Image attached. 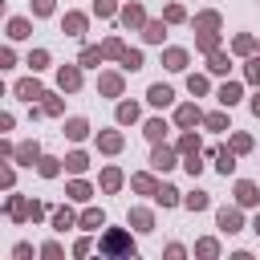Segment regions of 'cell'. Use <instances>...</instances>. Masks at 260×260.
<instances>
[{
	"label": "cell",
	"instance_id": "cell-1",
	"mask_svg": "<svg viewBox=\"0 0 260 260\" xmlns=\"http://www.w3.org/2000/svg\"><path fill=\"white\" fill-rule=\"evenodd\" d=\"M138 232L126 223V228H102L98 232V256H110V260H134L138 256Z\"/></svg>",
	"mask_w": 260,
	"mask_h": 260
},
{
	"label": "cell",
	"instance_id": "cell-2",
	"mask_svg": "<svg viewBox=\"0 0 260 260\" xmlns=\"http://www.w3.org/2000/svg\"><path fill=\"white\" fill-rule=\"evenodd\" d=\"M203 106H199V98H191V102H175L171 106V122H175V130H199L203 126Z\"/></svg>",
	"mask_w": 260,
	"mask_h": 260
},
{
	"label": "cell",
	"instance_id": "cell-3",
	"mask_svg": "<svg viewBox=\"0 0 260 260\" xmlns=\"http://www.w3.org/2000/svg\"><path fill=\"white\" fill-rule=\"evenodd\" d=\"M93 150H98V154H106V158H118V154L126 150V134H122V126L114 122V126L93 130Z\"/></svg>",
	"mask_w": 260,
	"mask_h": 260
},
{
	"label": "cell",
	"instance_id": "cell-4",
	"mask_svg": "<svg viewBox=\"0 0 260 260\" xmlns=\"http://www.w3.org/2000/svg\"><path fill=\"white\" fill-rule=\"evenodd\" d=\"M248 228V219H244V207L232 199V203H223V207H215V232L219 236H240Z\"/></svg>",
	"mask_w": 260,
	"mask_h": 260
},
{
	"label": "cell",
	"instance_id": "cell-5",
	"mask_svg": "<svg viewBox=\"0 0 260 260\" xmlns=\"http://www.w3.org/2000/svg\"><path fill=\"white\" fill-rule=\"evenodd\" d=\"M89 24H93V12H85V8H65L61 12V32L69 41H85L89 37Z\"/></svg>",
	"mask_w": 260,
	"mask_h": 260
},
{
	"label": "cell",
	"instance_id": "cell-6",
	"mask_svg": "<svg viewBox=\"0 0 260 260\" xmlns=\"http://www.w3.org/2000/svg\"><path fill=\"white\" fill-rule=\"evenodd\" d=\"M53 85L61 89V93H81V85H85V69L77 65V61H65V65H57L53 69Z\"/></svg>",
	"mask_w": 260,
	"mask_h": 260
},
{
	"label": "cell",
	"instance_id": "cell-7",
	"mask_svg": "<svg viewBox=\"0 0 260 260\" xmlns=\"http://www.w3.org/2000/svg\"><path fill=\"white\" fill-rule=\"evenodd\" d=\"M146 167H154L158 175H171L175 167H183V154H179V146H175V142H154V146H150Z\"/></svg>",
	"mask_w": 260,
	"mask_h": 260
},
{
	"label": "cell",
	"instance_id": "cell-8",
	"mask_svg": "<svg viewBox=\"0 0 260 260\" xmlns=\"http://www.w3.org/2000/svg\"><path fill=\"white\" fill-rule=\"evenodd\" d=\"M98 98H110V102L126 98V69L122 65L118 69H98Z\"/></svg>",
	"mask_w": 260,
	"mask_h": 260
},
{
	"label": "cell",
	"instance_id": "cell-9",
	"mask_svg": "<svg viewBox=\"0 0 260 260\" xmlns=\"http://www.w3.org/2000/svg\"><path fill=\"white\" fill-rule=\"evenodd\" d=\"M215 102H219L223 110H236L240 102H248V81H244V77H223V81L215 85Z\"/></svg>",
	"mask_w": 260,
	"mask_h": 260
},
{
	"label": "cell",
	"instance_id": "cell-10",
	"mask_svg": "<svg viewBox=\"0 0 260 260\" xmlns=\"http://www.w3.org/2000/svg\"><path fill=\"white\" fill-rule=\"evenodd\" d=\"M61 138H69L73 146L77 142H93V122L85 114H69V118H61Z\"/></svg>",
	"mask_w": 260,
	"mask_h": 260
},
{
	"label": "cell",
	"instance_id": "cell-11",
	"mask_svg": "<svg viewBox=\"0 0 260 260\" xmlns=\"http://www.w3.org/2000/svg\"><path fill=\"white\" fill-rule=\"evenodd\" d=\"M102 187L98 183H89L85 175H69L65 179V199L69 203H77V207H85V203H93V195H98Z\"/></svg>",
	"mask_w": 260,
	"mask_h": 260
},
{
	"label": "cell",
	"instance_id": "cell-12",
	"mask_svg": "<svg viewBox=\"0 0 260 260\" xmlns=\"http://www.w3.org/2000/svg\"><path fill=\"white\" fill-rule=\"evenodd\" d=\"M146 20H150V16H146V4H142V0H126L122 12H118V24H122L126 32H142Z\"/></svg>",
	"mask_w": 260,
	"mask_h": 260
},
{
	"label": "cell",
	"instance_id": "cell-13",
	"mask_svg": "<svg viewBox=\"0 0 260 260\" xmlns=\"http://www.w3.org/2000/svg\"><path fill=\"white\" fill-rule=\"evenodd\" d=\"M12 98H16V102H41V98H45V81H41V73L16 77V81H12Z\"/></svg>",
	"mask_w": 260,
	"mask_h": 260
},
{
	"label": "cell",
	"instance_id": "cell-14",
	"mask_svg": "<svg viewBox=\"0 0 260 260\" xmlns=\"http://www.w3.org/2000/svg\"><path fill=\"white\" fill-rule=\"evenodd\" d=\"M114 122L126 130V126H142V102L138 98H118L114 102Z\"/></svg>",
	"mask_w": 260,
	"mask_h": 260
},
{
	"label": "cell",
	"instance_id": "cell-15",
	"mask_svg": "<svg viewBox=\"0 0 260 260\" xmlns=\"http://www.w3.org/2000/svg\"><path fill=\"white\" fill-rule=\"evenodd\" d=\"M126 223H130L138 236H150V232L158 228V215H154V207H146V203H134V207L126 211Z\"/></svg>",
	"mask_w": 260,
	"mask_h": 260
},
{
	"label": "cell",
	"instance_id": "cell-16",
	"mask_svg": "<svg viewBox=\"0 0 260 260\" xmlns=\"http://www.w3.org/2000/svg\"><path fill=\"white\" fill-rule=\"evenodd\" d=\"M232 199H236L244 211H256V207H260V183H256V179H236V183H232Z\"/></svg>",
	"mask_w": 260,
	"mask_h": 260
},
{
	"label": "cell",
	"instance_id": "cell-17",
	"mask_svg": "<svg viewBox=\"0 0 260 260\" xmlns=\"http://www.w3.org/2000/svg\"><path fill=\"white\" fill-rule=\"evenodd\" d=\"M162 69L167 73H187L191 69V49L187 45H162Z\"/></svg>",
	"mask_w": 260,
	"mask_h": 260
},
{
	"label": "cell",
	"instance_id": "cell-18",
	"mask_svg": "<svg viewBox=\"0 0 260 260\" xmlns=\"http://www.w3.org/2000/svg\"><path fill=\"white\" fill-rule=\"evenodd\" d=\"M203 69H207L211 77H232V69H236V53H232V49H215V53L203 57Z\"/></svg>",
	"mask_w": 260,
	"mask_h": 260
},
{
	"label": "cell",
	"instance_id": "cell-19",
	"mask_svg": "<svg viewBox=\"0 0 260 260\" xmlns=\"http://www.w3.org/2000/svg\"><path fill=\"white\" fill-rule=\"evenodd\" d=\"M138 130H142V138L154 146V142H167V134L175 130V122H171V118H162V114H150V118H142V126H138Z\"/></svg>",
	"mask_w": 260,
	"mask_h": 260
},
{
	"label": "cell",
	"instance_id": "cell-20",
	"mask_svg": "<svg viewBox=\"0 0 260 260\" xmlns=\"http://www.w3.org/2000/svg\"><path fill=\"white\" fill-rule=\"evenodd\" d=\"M98 187H102V195H118V191L126 187V171H122L118 162H106V167L98 171Z\"/></svg>",
	"mask_w": 260,
	"mask_h": 260
},
{
	"label": "cell",
	"instance_id": "cell-21",
	"mask_svg": "<svg viewBox=\"0 0 260 260\" xmlns=\"http://www.w3.org/2000/svg\"><path fill=\"white\" fill-rule=\"evenodd\" d=\"M73 207H77V203H69V199H65L61 207H53V215H49V228H53L57 236H65L69 228H77V219H81V211H73Z\"/></svg>",
	"mask_w": 260,
	"mask_h": 260
},
{
	"label": "cell",
	"instance_id": "cell-22",
	"mask_svg": "<svg viewBox=\"0 0 260 260\" xmlns=\"http://www.w3.org/2000/svg\"><path fill=\"white\" fill-rule=\"evenodd\" d=\"M32 20H37V16H20V12H12V16L4 20V37H8L12 45L28 41V37H32Z\"/></svg>",
	"mask_w": 260,
	"mask_h": 260
},
{
	"label": "cell",
	"instance_id": "cell-23",
	"mask_svg": "<svg viewBox=\"0 0 260 260\" xmlns=\"http://www.w3.org/2000/svg\"><path fill=\"white\" fill-rule=\"evenodd\" d=\"M146 106H150V110H171V106H175V85L150 81V85H146Z\"/></svg>",
	"mask_w": 260,
	"mask_h": 260
},
{
	"label": "cell",
	"instance_id": "cell-24",
	"mask_svg": "<svg viewBox=\"0 0 260 260\" xmlns=\"http://www.w3.org/2000/svg\"><path fill=\"white\" fill-rule=\"evenodd\" d=\"M158 183H162V179H158V171H154V167H146V171H134V175H130V191H134V195H146V199H154Z\"/></svg>",
	"mask_w": 260,
	"mask_h": 260
},
{
	"label": "cell",
	"instance_id": "cell-25",
	"mask_svg": "<svg viewBox=\"0 0 260 260\" xmlns=\"http://www.w3.org/2000/svg\"><path fill=\"white\" fill-rule=\"evenodd\" d=\"M4 215H8L12 223H28V195H20L16 187L4 191Z\"/></svg>",
	"mask_w": 260,
	"mask_h": 260
},
{
	"label": "cell",
	"instance_id": "cell-26",
	"mask_svg": "<svg viewBox=\"0 0 260 260\" xmlns=\"http://www.w3.org/2000/svg\"><path fill=\"white\" fill-rule=\"evenodd\" d=\"M191 28L195 32H223V12L219 8H199L191 16Z\"/></svg>",
	"mask_w": 260,
	"mask_h": 260
},
{
	"label": "cell",
	"instance_id": "cell-27",
	"mask_svg": "<svg viewBox=\"0 0 260 260\" xmlns=\"http://www.w3.org/2000/svg\"><path fill=\"white\" fill-rule=\"evenodd\" d=\"M41 154H45V146H41V138L32 134V138H24V142H16V167H37L41 162Z\"/></svg>",
	"mask_w": 260,
	"mask_h": 260
},
{
	"label": "cell",
	"instance_id": "cell-28",
	"mask_svg": "<svg viewBox=\"0 0 260 260\" xmlns=\"http://www.w3.org/2000/svg\"><path fill=\"white\" fill-rule=\"evenodd\" d=\"M228 49L236 53V61H244V57H252V53H260V37H256V32H232V41H228Z\"/></svg>",
	"mask_w": 260,
	"mask_h": 260
},
{
	"label": "cell",
	"instance_id": "cell-29",
	"mask_svg": "<svg viewBox=\"0 0 260 260\" xmlns=\"http://www.w3.org/2000/svg\"><path fill=\"white\" fill-rule=\"evenodd\" d=\"M89 167H93V154L77 142V146L65 154V175H89Z\"/></svg>",
	"mask_w": 260,
	"mask_h": 260
},
{
	"label": "cell",
	"instance_id": "cell-30",
	"mask_svg": "<svg viewBox=\"0 0 260 260\" xmlns=\"http://www.w3.org/2000/svg\"><path fill=\"white\" fill-rule=\"evenodd\" d=\"M183 85H187V93H191V98H207V93H215V85H211V73H207V69H203V73H199V69H187V81H183Z\"/></svg>",
	"mask_w": 260,
	"mask_h": 260
},
{
	"label": "cell",
	"instance_id": "cell-31",
	"mask_svg": "<svg viewBox=\"0 0 260 260\" xmlns=\"http://www.w3.org/2000/svg\"><path fill=\"white\" fill-rule=\"evenodd\" d=\"M191 256H195V260H219V256H223V240H219V236H199L195 248H191Z\"/></svg>",
	"mask_w": 260,
	"mask_h": 260
},
{
	"label": "cell",
	"instance_id": "cell-32",
	"mask_svg": "<svg viewBox=\"0 0 260 260\" xmlns=\"http://www.w3.org/2000/svg\"><path fill=\"white\" fill-rule=\"evenodd\" d=\"M167 32H171V24L158 16V20H146L138 37H142V45H158V49H162V45H167Z\"/></svg>",
	"mask_w": 260,
	"mask_h": 260
},
{
	"label": "cell",
	"instance_id": "cell-33",
	"mask_svg": "<svg viewBox=\"0 0 260 260\" xmlns=\"http://www.w3.org/2000/svg\"><path fill=\"white\" fill-rule=\"evenodd\" d=\"M154 207H162V211H171V207H183V191L175 187V183H158V191H154V199H150Z\"/></svg>",
	"mask_w": 260,
	"mask_h": 260
},
{
	"label": "cell",
	"instance_id": "cell-34",
	"mask_svg": "<svg viewBox=\"0 0 260 260\" xmlns=\"http://www.w3.org/2000/svg\"><path fill=\"white\" fill-rule=\"evenodd\" d=\"M183 211H191V215H199V211H211V191H203V187H191V191H183Z\"/></svg>",
	"mask_w": 260,
	"mask_h": 260
},
{
	"label": "cell",
	"instance_id": "cell-35",
	"mask_svg": "<svg viewBox=\"0 0 260 260\" xmlns=\"http://www.w3.org/2000/svg\"><path fill=\"white\" fill-rule=\"evenodd\" d=\"M106 223H110V219H106V211H102L98 203H85V207H81V219H77L81 232H102Z\"/></svg>",
	"mask_w": 260,
	"mask_h": 260
},
{
	"label": "cell",
	"instance_id": "cell-36",
	"mask_svg": "<svg viewBox=\"0 0 260 260\" xmlns=\"http://www.w3.org/2000/svg\"><path fill=\"white\" fill-rule=\"evenodd\" d=\"M203 130H211V134H228L232 130V110H207L203 114Z\"/></svg>",
	"mask_w": 260,
	"mask_h": 260
},
{
	"label": "cell",
	"instance_id": "cell-37",
	"mask_svg": "<svg viewBox=\"0 0 260 260\" xmlns=\"http://www.w3.org/2000/svg\"><path fill=\"white\" fill-rule=\"evenodd\" d=\"M211 167H215V175H223V179H232V175H236V167H240V154H236V150H232V146L223 142Z\"/></svg>",
	"mask_w": 260,
	"mask_h": 260
},
{
	"label": "cell",
	"instance_id": "cell-38",
	"mask_svg": "<svg viewBox=\"0 0 260 260\" xmlns=\"http://www.w3.org/2000/svg\"><path fill=\"white\" fill-rule=\"evenodd\" d=\"M77 65H81V69H102V65H106V49H102V45H85V41H81Z\"/></svg>",
	"mask_w": 260,
	"mask_h": 260
},
{
	"label": "cell",
	"instance_id": "cell-39",
	"mask_svg": "<svg viewBox=\"0 0 260 260\" xmlns=\"http://www.w3.org/2000/svg\"><path fill=\"white\" fill-rule=\"evenodd\" d=\"M32 171H37L41 179H49V183H53V179H61V175H65V158H57V154H41V162H37Z\"/></svg>",
	"mask_w": 260,
	"mask_h": 260
},
{
	"label": "cell",
	"instance_id": "cell-40",
	"mask_svg": "<svg viewBox=\"0 0 260 260\" xmlns=\"http://www.w3.org/2000/svg\"><path fill=\"white\" fill-rule=\"evenodd\" d=\"M24 65H28V73H45V69H53V53L45 45H37V49H28Z\"/></svg>",
	"mask_w": 260,
	"mask_h": 260
},
{
	"label": "cell",
	"instance_id": "cell-41",
	"mask_svg": "<svg viewBox=\"0 0 260 260\" xmlns=\"http://www.w3.org/2000/svg\"><path fill=\"white\" fill-rule=\"evenodd\" d=\"M41 106H45V118H65V93H61L57 85H53V89H45Z\"/></svg>",
	"mask_w": 260,
	"mask_h": 260
},
{
	"label": "cell",
	"instance_id": "cell-42",
	"mask_svg": "<svg viewBox=\"0 0 260 260\" xmlns=\"http://www.w3.org/2000/svg\"><path fill=\"white\" fill-rule=\"evenodd\" d=\"M228 146L244 158V154H252V150H256V138H252L248 130H228Z\"/></svg>",
	"mask_w": 260,
	"mask_h": 260
},
{
	"label": "cell",
	"instance_id": "cell-43",
	"mask_svg": "<svg viewBox=\"0 0 260 260\" xmlns=\"http://www.w3.org/2000/svg\"><path fill=\"white\" fill-rule=\"evenodd\" d=\"M162 20H167L171 28H175V24H191V12L183 8V0H167V4H162Z\"/></svg>",
	"mask_w": 260,
	"mask_h": 260
},
{
	"label": "cell",
	"instance_id": "cell-44",
	"mask_svg": "<svg viewBox=\"0 0 260 260\" xmlns=\"http://www.w3.org/2000/svg\"><path fill=\"white\" fill-rule=\"evenodd\" d=\"M215 49H223V32H195V53L199 57H207Z\"/></svg>",
	"mask_w": 260,
	"mask_h": 260
},
{
	"label": "cell",
	"instance_id": "cell-45",
	"mask_svg": "<svg viewBox=\"0 0 260 260\" xmlns=\"http://www.w3.org/2000/svg\"><path fill=\"white\" fill-rule=\"evenodd\" d=\"M118 65H122L126 73H142V69H146V53H142V49H130V45H126V53H122V61H118Z\"/></svg>",
	"mask_w": 260,
	"mask_h": 260
},
{
	"label": "cell",
	"instance_id": "cell-46",
	"mask_svg": "<svg viewBox=\"0 0 260 260\" xmlns=\"http://www.w3.org/2000/svg\"><path fill=\"white\" fill-rule=\"evenodd\" d=\"M175 146H179V154H191V150H203V138H199V130H179Z\"/></svg>",
	"mask_w": 260,
	"mask_h": 260
},
{
	"label": "cell",
	"instance_id": "cell-47",
	"mask_svg": "<svg viewBox=\"0 0 260 260\" xmlns=\"http://www.w3.org/2000/svg\"><path fill=\"white\" fill-rule=\"evenodd\" d=\"M89 12H93L98 20H118V12H122V0H93V4H89Z\"/></svg>",
	"mask_w": 260,
	"mask_h": 260
},
{
	"label": "cell",
	"instance_id": "cell-48",
	"mask_svg": "<svg viewBox=\"0 0 260 260\" xmlns=\"http://www.w3.org/2000/svg\"><path fill=\"white\" fill-rule=\"evenodd\" d=\"M240 77H244L252 89L260 85V53H252V57H244V61H240Z\"/></svg>",
	"mask_w": 260,
	"mask_h": 260
},
{
	"label": "cell",
	"instance_id": "cell-49",
	"mask_svg": "<svg viewBox=\"0 0 260 260\" xmlns=\"http://www.w3.org/2000/svg\"><path fill=\"white\" fill-rule=\"evenodd\" d=\"M102 49H106V61H122V53H126V41H122L118 32H110V37L102 41Z\"/></svg>",
	"mask_w": 260,
	"mask_h": 260
},
{
	"label": "cell",
	"instance_id": "cell-50",
	"mask_svg": "<svg viewBox=\"0 0 260 260\" xmlns=\"http://www.w3.org/2000/svg\"><path fill=\"white\" fill-rule=\"evenodd\" d=\"M203 158H207L203 150H191V154H183V171H187L191 179H199V175H203V167H207Z\"/></svg>",
	"mask_w": 260,
	"mask_h": 260
},
{
	"label": "cell",
	"instance_id": "cell-51",
	"mask_svg": "<svg viewBox=\"0 0 260 260\" xmlns=\"http://www.w3.org/2000/svg\"><path fill=\"white\" fill-rule=\"evenodd\" d=\"M49 215H53V207H49V203L28 199V223H32V228H37V223H49Z\"/></svg>",
	"mask_w": 260,
	"mask_h": 260
},
{
	"label": "cell",
	"instance_id": "cell-52",
	"mask_svg": "<svg viewBox=\"0 0 260 260\" xmlns=\"http://www.w3.org/2000/svg\"><path fill=\"white\" fill-rule=\"evenodd\" d=\"M28 16H37V20L57 16V0H28Z\"/></svg>",
	"mask_w": 260,
	"mask_h": 260
},
{
	"label": "cell",
	"instance_id": "cell-53",
	"mask_svg": "<svg viewBox=\"0 0 260 260\" xmlns=\"http://www.w3.org/2000/svg\"><path fill=\"white\" fill-rule=\"evenodd\" d=\"M16 187V158H4L0 162V191H12Z\"/></svg>",
	"mask_w": 260,
	"mask_h": 260
},
{
	"label": "cell",
	"instance_id": "cell-54",
	"mask_svg": "<svg viewBox=\"0 0 260 260\" xmlns=\"http://www.w3.org/2000/svg\"><path fill=\"white\" fill-rule=\"evenodd\" d=\"M89 236H93V232H81V236H77V240H73V248H69V252H73V256H77V260H85V256H89V252H93V240H89Z\"/></svg>",
	"mask_w": 260,
	"mask_h": 260
},
{
	"label": "cell",
	"instance_id": "cell-55",
	"mask_svg": "<svg viewBox=\"0 0 260 260\" xmlns=\"http://www.w3.org/2000/svg\"><path fill=\"white\" fill-rule=\"evenodd\" d=\"M32 256H41V248H32L28 240H16L12 244V260H32Z\"/></svg>",
	"mask_w": 260,
	"mask_h": 260
},
{
	"label": "cell",
	"instance_id": "cell-56",
	"mask_svg": "<svg viewBox=\"0 0 260 260\" xmlns=\"http://www.w3.org/2000/svg\"><path fill=\"white\" fill-rule=\"evenodd\" d=\"M37 248H41V256H45V260H65L61 240H45V244H37Z\"/></svg>",
	"mask_w": 260,
	"mask_h": 260
},
{
	"label": "cell",
	"instance_id": "cell-57",
	"mask_svg": "<svg viewBox=\"0 0 260 260\" xmlns=\"http://www.w3.org/2000/svg\"><path fill=\"white\" fill-rule=\"evenodd\" d=\"M162 256H167V260H183V256H191V248H187V244H179V240H171V244L162 248Z\"/></svg>",
	"mask_w": 260,
	"mask_h": 260
},
{
	"label": "cell",
	"instance_id": "cell-58",
	"mask_svg": "<svg viewBox=\"0 0 260 260\" xmlns=\"http://www.w3.org/2000/svg\"><path fill=\"white\" fill-rule=\"evenodd\" d=\"M0 69H16V49H12V41L0 49Z\"/></svg>",
	"mask_w": 260,
	"mask_h": 260
},
{
	"label": "cell",
	"instance_id": "cell-59",
	"mask_svg": "<svg viewBox=\"0 0 260 260\" xmlns=\"http://www.w3.org/2000/svg\"><path fill=\"white\" fill-rule=\"evenodd\" d=\"M0 158H16V142L8 134H0Z\"/></svg>",
	"mask_w": 260,
	"mask_h": 260
},
{
	"label": "cell",
	"instance_id": "cell-60",
	"mask_svg": "<svg viewBox=\"0 0 260 260\" xmlns=\"http://www.w3.org/2000/svg\"><path fill=\"white\" fill-rule=\"evenodd\" d=\"M248 114H252V118L260 122V85H256V89L248 93Z\"/></svg>",
	"mask_w": 260,
	"mask_h": 260
},
{
	"label": "cell",
	"instance_id": "cell-61",
	"mask_svg": "<svg viewBox=\"0 0 260 260\" xmlns=\"http://www.w3.org/2000/svg\"><path fill=\"white\" fill-rule=\"evenodd\" d=\"M12 126H16V114H12V110H4V114H0V134H8Z\"/></svg>",
	"mask_w": 260,
	"mask_h": 260
},
{
	"label": "cell",
	"instance_id": "cell-62",
	"mask_svg": "<svg viewBox=\"0 0 260 260\" xmlns=\"http://www.w3.org/2000/svg\"><path fill=\"white\" fill-rule=\"evenodd\" d=\"M248 228H252V232H256V236H260V207H256V215H252V219H248Z\"/></svg>",
	"mask_w": 260,
	"mask_h": 260
}]
</instances>
